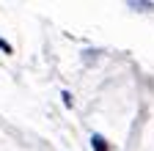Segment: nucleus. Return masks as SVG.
Returning a JSON list of instances; mask_svg holds the SVG:
<instances>
[{
    "mask_svg": "<svg viewBox=\"0 0 154 151\" xmlns=\"http://www.w3.org/2000/svg\"><path fill=\"white\" fill-rule=\"evenodd\" d=\"M129 8H140L143 11V8H151V3H129Z\"/></svg>",
    "mask_w": 154,
    "mask_h": 151,
    "instance_id": "nucleus-2",
    "label": "nucleus"
},
{
    "mask_svg": "<svg viewBox=\"0 0 154 151\" xmlns=\"http://www.w3.org/2000/svg\"><path fill=\"white\" fill-rule=\"evenodd\" d=\"M0 50H3V52H11V47H8V44H6L3 39H0Z\"/></svg>",
    "mask_w": 154,
    "mask_h": 151,
    "instance_id": "nucleus-4",
    "label": "nucleus"
},
{
    "mask_svg": "<svg viewBox=\"0 0 154 151\" xmlns=\"http://www.w3.org/2000/svg\"><path fill=\"white\" fill-rule=\"evenodd\" d=\"M91 148L94 151H110V146H107V140L102 135H91Z\"/></svg>",
    "mask_w": 154,
    "mask_h": 151,
    "instance_id": "nucleus-1",
    "label": "nucleus"
},
{
    "mask_svg": "<svg viewBox=\"0 0 154 151\" xmlns=\"http://www.w3.org/2000/svg\"><path fill=\"white\" fill-rule=\"evenodd\" d=\"M61 96H63V102H66V107H72V93H69V91H63V93H61Z\"/></svg>",
    "mask_w": 154,
    "mask_h": 151,
    "instance_id": "nucleus-3",
    "label": "nucleus"
}]
</instances>
